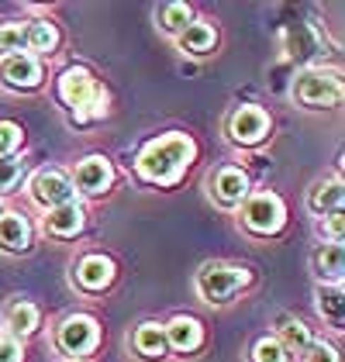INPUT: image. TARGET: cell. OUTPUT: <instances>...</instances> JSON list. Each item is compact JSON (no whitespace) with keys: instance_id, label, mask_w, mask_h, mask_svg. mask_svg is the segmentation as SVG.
I'll return each mask as SVG.
<instances>
[{"instance_id":"6da1fadb","label":"cell","mask_w":345,"mask_h":362,"mask_svg":"<svg viewBox=\"0 0 345 362\" xmlns=\"http://www.w3.org/2000/svg\"><path fill=\"white\" fill-rule=\"evenodd\" d=\"M194 156H197L194 139H190V135L172 132V135H163V139H156V141H148V145H145L142 156H139V163H135V173L142 176L145 183L172 187V183L190 169Z\"/></svg>"},{"instance_id":"7a4b0ae2","label":"cell","mask_w":345,"mask_h":362,"mask_svg":"<svg viewBox=\"0 0 345 362\" xmlns=\"http://www.w3.org/2000/svg\"><path fill=\"white\" fill-rule=\"evenodd\" d=\"M56 93H59V100L73 111V121H80V124L97 121V117L107 114V93L97 86L93 73L83 69V66L62 69L56 80Z\"/></svg>"},{"instance_id":"3957f363","label":"cell","mask_w":345,"mask_h":362,"mask_svg":"<svg viewBox=\"0 0 345 362\" xmlns=\"http://www.w3.org/2000/svg\"><path fill=\"white\" fill-rule=\"evenodd\" d=\"M293 100L308 111H328L342 100V80L328 69H304L293 80Z\"/></svg>"},{"instance_id":"277c9868","label":"cell","mask_w":345,"mask_h":362,"mask_svg":"<svg viewBox=\"0 0 345 362\" xmlns=\"http://www.w3.org/2000/svg\"><path fill=\"white\" fill-rule=\"evenodd\" d=\"M252 273L242 269V266H228V262H207L197 273V293H201L207 304H228L231 297L249 286Z\"/></svg>"},{"instance_id":"5b68a950","label":"cell","mask_w":345,"mask_h":362,"mask_svg":"<svg viewBox=\"0 0 345 362\" xmlns=\"http://www.w3.org/2000/svg\"><path fill=\"white\" fill-rule=\"evenodd\" d=\"M242 224L252 235H276L287 224V207H283L280 197L269 194V190L249 194L242 200Z\"/></svg>"},{"instance_id":"8992f818","label":"cell","mask_w":345,"mask_h":362,"mask_svg":"<svg viewBox=\"0 0 345 362\" xmlns=\"http://www.w3.org/2000/svg\"><path fill=\"white\" fill-rule=\"evenodd\" d=\"M28 194L38 207L52 211V207H62V204H73L76 200V190H73V180L62 173V169H38L28 183Z\"/></svg>"},{"instance_id":"52a82bcc","label":"cell","mask_w":345,"mask_h":362,"mask_svg":"<svg viewBox=\"0 0 345 362\" xmlns=\"http://www.w3.org/2000/svg\"><path fill=\"white\" fill-rule=\"evenodd\" d=\"M97 341H100V328L90 314H69L56 328V345L66 356H86L97 349Z\"/></svg>"},{"instance_id":"ba28073f","label":"cell","mask_w":345,"mask_h":362,"mask_svg":"<svg viewBox=\"0 0 345 362\" xmlns=\"http://www.w3.org/2000/svg\"><path fill=\"white\" fill-rule=\"evenodd\" d=\"M269 135V114L256 107V104H245L228 117V139L242 148H252Z\"/></svg>"},{"instance_id":"9c48e42d","label":"cell","mask_w":345,"mask_h":362,"mask_svg":"<svg viewBox=\"0 0 345 362\" xmlns=\"http://www.w3.org/2000/svg\"><path fill=\"white\" fill-rule=\"evenodd\" d=\"M0 83L7 90H35L42 83V59L28 52H14V56L0 59Z\"/></svg>"},{"instance_id":"30bf717a","label":"cell","mask_w":345,"mask_h":362,"mask_svg":"<svg viewBox=\"0 0 345 362\" xmlns=\"http://www.w3.org/2000/svg\"><path fill=\"white\" fill-rule=\"evenodd\" d=\"M111 183H115V169L104 156H86L73 173V190H80L86 197H100Z\"/></svg>"},{"instance_id":"8fae6325","label":"cell","mask_w":345,"mask_h":362,"mask_svg":"<svg viewBox=\"0 0 345 362\" xmlns=\"http://www.w3.org/2000/svg\"><path fill=\"white\" fill-rule=\"evenodd\" d=\"M73 279L86 293H104L115 283V262L107 255H83L73 269Z\"/></svg>"},{"instance_id":"7c38bea8","label":"cell","mask_w":345,"mask_h":362,"mask_svg":"<svg viewBox=\"0 0 345 362\" xmlns=\"http://www.w3.org/2000/svg\"><path fill=\"white\" fill-rule=\"evenodd\" d=\"M211 197H214L221 207H238V204L249 197V176L238 166L218 169V176L211 180Z\"/></svg>"},{"instance_id":"4fadbf2b","label":"cell","mask_w":345,"mask_h":362,"mask_svg":"<svg viewBox=\"0 0 345 362\" xmlns=\"http://www.w3.org/2000/svg\"><path fill=\"white\" fill-rule=\"evenodd\" d=\"M163 332H166V345H170L172 352H197L204 345V328L197 317H172L170 325H163Z\"/></svg>"},{"instance_id":"5bb4252c","label":"cell","mask_w":345,"mask_h":362,"mask_svg":"<svg viewBox=\"0 0 345 362\" xmlns=\"http://www.w3.org/2000/svg\"><path fill=\"white\" fill-rule=\"evenodd\" d=\"M86 224V211L73 200V204H62V207H52L45 211V231L52 238H76Z\"/></svg>"},{"instance_id":"9a60e30c","label":"cell","mask_w":345,"mask_h":362,"mask_svg":"<svg viewBox=\"0 0 345 362\" xmlns=\"http://www.w3.org/2000/svg\"><path fill=\"white\" fill-rule=\"evenodd\" d=\"M0 249L4 252H28L31 249V224L18 211H0Z\"/></svg>"},{"instance_id":"2e32d148","label":"cell","mask_w":345,"mask_h":362,"mask_svg":"<svg viewBox=\"0 0 345 362\" xmlns=\"http://www.w3.org/2000/svg\"><path fill=\"white\" fill-rule=\"evenodd\" d=\"M317 314L328 321L332 332H342L345 328V293L342 283H321L317 286Z\"/></svg>"},{"instance_id":"e0dca14e","label":"cell","mask_w":345,"mask_h":362,"mask_svg":"<svg viewBox=\"0 0 345 362\" xmlns=\"http://www.w3.org/2000/svg\"><path fill=\"white\" fill-rule=\"evenodd\" d=\"M342 200H345L342 180H321L308 194V207L315 214H321V218H328V214H342Z\"/></svg>"},{"instance_id":"ac0fdd59","label":"cell","mask_w":345,"mask_h":362,"mask_svg":"<svg viewBox=\"0 0 345 362\" xmlns=\"http://www.w3.org/2000/svg\"><path fill=\"white\" fill-rule=\"evenodd\" d=\"M214 42H218V35H214V28H211L207 21H190L187 28L176 35V45H180L187 56H207V52L214 49Z\"/></svg>"},{"instance_id":"d6986e66","label":"cell","mask_w":345,"mask_h":362,"mask_svg":"<svg viewBox=\"0 0 345 362\" xmlns=\"http://www.w3.org/2000/svg\"><path fill=\"white\" fill-rule=\"evenodd\" d=\"M315 269L324 283H342V273H345L342 242H324V245L315 252Z\"/></svg>"},{"instance_id":"ffe728a7","label":"cell","mask_w":345,"mask_h":362,"mask_svg":"<svg viewBox=\"0 0 345 362\" xmlns=\"http://www.w3.org/2000/svg\"><path fill=\"white\" fill-rule=\"evenodd\" d=\"M59 45V31L52 21H25V49L28 56H49Z\"/></svg>"},{"instance_id":"44dd1931","label":"cell","mask_w":345,"mask_h":362,"mask_svg":"<svg viewBox=\"0 0 345 362\" xmlns=\"http://www.w3.org/2000/svg\"><path fill=\"white\" fill-rule=\"evenodd\" d=\"M131 345H135V352H139L142 359H163V356L170 352L166 332H163V325H156V321L142 325V328L135 332V338H131Z\"/></svg>"},{"instance_id":"7402d4cb","label":"cell","mask_w":345,"mask_h":362,"mask_svg":"<svg viewBox=\"0 0 345 362\" xmlns=\"http://www.w3.org/2000/svg\"><path fill=\"white\" fill-rule=\"evenodd\" d=\"M38 328V307L28 300H14L7 307V334L11 338H28Z\"/></svg>"},{"instance_id":"603a6c76","label":"cell","mask_w":345,"mask_h":362,"mask_svg":"<svg viewBox=\"0 0 345 362\" xmlns=\"http://www.w3.org/2000/svg\"><path fill=\"white\" fill-rule=\"evenodd\" d=\"M287 352H297V356H308V349L315 345V338H311V328L304 325V321H297V317H283L280 321V338H276Z\"/></svg>"},{"instance_id":"cb8c5ba5","label":"cell","mask_w":345,"mask_h":362,"mask_svg":"<svg viewBox=\"0 0 345 362\" xmlns=\"http://www.w3.org/2000/svg\"><path fill=\"white\" fill-rule=\"evenodd\" d=\"M156 21H159V28L166 31V35L176 38L180 31L194 21V14H190V7H187V4H163V7L156 11Z\"/></svg>"},{"instance_id":"d4e9b609","label":"cell","mask_w":345,"mask_h":362,"mask_svg":"<svg viewBox=\"0 0 345 362\" xmlns=\"http://www.w3.org/2000/svg\"><path fill=\"white\" fill-rule=\"evenodd\" d=\"M25 49V21H4L0 25V56H14Z\"/></svg>"},{"instance_id":"484cf974","label":"cell","mask_w":345,"mask_h":362,"mask_svg":"<svg viewBox=\"0 0 345 362\" xmlns=\"http://www.w3.org/2000/svg\"><path fill=\"white\" fill-rule=\"evenodd\" d=\"M252 362H290V352L276 338H259L252 345Z\"/></svg>"},{"instance_id":"4316f807","label":"cell","mask_w":345,"mask_h":362,"mask_svg":"<svg viewBox=\"0 0 345 362\" xmlns=\"http://www.w3.org/2000/svg\"><path fill=\"white\" fill-rule=\"evenodd\" d=\"M21 128L14 124V121H0V159H11V156H18V148H21Z\"/></svg>"},{"instance_id":"83f0119b","label":"cell","mask_w":345,"mask_h":362,"mask_svg":"<svg viewBox=\"0 0 345 362\" xmlns=\"http://www.w3.org/2000/svg\"><path fill=\"white\" fill-rule=\"evenodd\" d=\"M21 176H25V163H21L18 156H11V159H0V194L14 190V187L21 183Z\"/></svg>"},{"instance_id":"f1b7e54d","label":"cell","mask_w":345,"mask_h":362,"mask_svg":"<svg viewBox=\"0 0 345 362\" xmlns=\"http://www.w3.org/2000/svg\"><path fill=\"white\" fill-rule=\"evenodd\" d=\"M0 362H25V349H21L18 338L0 334Z\"/></svg>"},{"instance_id":"f546056e","label":"cell","mask_w":345,"mask_h":362,"mask_svg":"<svg viewBox=\"0 0 345 362\" xmlns=\"http://www.w3.org/2000/svg\"><path fill=\"white\" fill-rule=\"evenodd\" d=\"M321 235H328V242H342V231H345V221L342 214H328V218H321Z\"/></svg>"},{"instance_id":"4dcf8cb0","label":"cell","mask_w":345,"mask_h":362,"mask_svg":"<svg viewBox=\"0 0 345 362\" xmlns=\"http://www.w3.org/2000/svg\"><path fill=\"white\" fill-rule=\"evenodd\" d=\"M304 362H342V359H339V352H335L332 345H324V341H315V345L308 349Z\"/></svg>"},{"instance_id":"1f68e13d","label":"cell","mask_w":345,"mask_h":362,"mask_svg":"<svg viewBox=\"0 0 345 362\" xmlns=\"http://www.w3.org/2000/svg\"><path fill=\"white\" fill-rule=\"evenodd\" d=\"M73 362H76V359H73Z\"/></svg>"}]
</instances>
